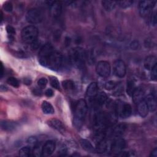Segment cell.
Returning a JSON list of instances; mask_svg holds the SVG:
<instances>
[{"mask_svg": "<svg viewBox=\"0 0 157 157\" xmlns=\"http://www.w3.org/2000/svg\"><path fill=\"white\" fill-rule=\"evenodd\" d=\"M87 112V104L84 99H80L76 104L74 112L73 123L75 128H80L84 121Z\"/></svg>", "mask_w": 157, "mask_h": 157, "instance_id": "1", "label": "cell"}, {"mask_svg": "<svg viewBox=\"0 0 157 157\" xmlns=\"http://www.w3.org/2000/svg\"><path fill=\"white\" fill-rule=\"evenodd\" d=\"M87 53L86 51L79 47L72 48L69 53V59L70 63L78 67H82L86 59Z\"/></svg>", "mask_w": 157, "mask_h": 157, "instance_id": "2", "label": "cell"}, {"mask_svg": "<svg viewBox=\"0 0 157 157\" xmlns=\"http://www.w3.org/2000/svg\"><path fill=\"white\" fill-rule=\"evenodd\" d=\"M64 64V59L61 53L54 50L48 57L45 64L47 67L53 71H59Z\"/></svg>", "mask_w": 157, "mask_h": 157, "instance_id": "3", "label": "cell"}, {"mask_svg": "<svg viewBox=\"0 0 157 157\" xmlns=\"http://www.w3.org/2000/svg\"><path fill=\"white\" fill-rule=\"evenodd\" d=\"M38 33V29L36 26L33 25H29L23 28L21 36L25 42L32 44L37 40Z\"/></svg>", "mask_w": 157, "mask_h": 157, "instance_id": "4", "label": "cell"}, {"mask_svg": "<svg viewBox=\"0 0 157 157\" xmlns=\"http://www.w3.org/2000/svg\"><path fill=\"white\" fill-rule=\"evenodd\" d=\"M115 112L117 116L121 118H128L132 113V107L128 103L118 101L115 105Z\"/></svg>", "mask_w": 157, "mask_h": 157, "instance_id": "5", "label": "cell"}, {"mask_svg": "<svg viewBox=\"0 0 157 157\" xmlns=\"http://www.w3.org/2000/svg\"><path fill=\"white\" fill-rule=\"evenodd\" d=\"M26 20L29 23L37 24L43 20V14L39 9L33 8L27 12Z\"/></svg>", "mask_w": 157, "mask_h": 157, "instance_id": "6", "label": "cell"}, {"mask_svg": "<svg viewBox=\"0 0 157 157\" xmlns=\"http://www.w3.org/2000/svg\"><path fill=\"white\" fill-rule=\"evenodd\" d=\"M54 50L55 49L53 47L50 43H47L41 47L39 52L38 59H39V63L42 66H45V64L48 57Z\"/></svg>", "mask_w": 157, "mask_h": 157, "instance_id": "7", "label": "cell"}, {"mask_svg": "<svg viewBox=\"0 0 157 157\" xmlns=\"http://www.w3.org/2000/svg\"><path fill=\"white\" fill-rule=\"evenodd\" d=\"M96 71L99 75L104 78H107L110 75V65L107 61H100L96 66Z\"/></svg>", "mask_w": 157, "mask_h": 157, "instance_id": "8", "label": "cell"}, {"mask_svg": "<svg viewBox=\"0 0 157 157\" xmlns=\"http://www.w3.org/2000/svg\"><path fill=\"white\" fill-rule=\"evenodd\" d=\"M156 1H142L139 4V14L142 17H145L150 13L151 9L153 8Z\"/></svg>", "mask_w": 157, "mask_h": 157, "instance_id": "9", "label": "cell"}, {"mask_svg": "<svg viewBox=\"0 0 157 157\" xmlns=\"http://www.w3.org/2000/svg\"><path fill=\"white\" fill-rule=\"evenodd\" d=\"M113 71L115 75L118 77L122 78L126 75V65L121 59H117L114 61L113 64Z\"/></svg>", "mask_w": 157, "mask_h": 157, "instance_id": "10", "label": "cell"}, {"mask_svg": "<svg viewBox=\"0 0 157 157\" xmlns=\"http://www.w3.org/2000/svg\"><path fill=\"white\" fill-rule=\"evenodd\" d=\"M125 145L126 142L123 139L120 137L115 138L110 146L111 151L113 153L118 154L123 150V148L125 147Z\"/></svg>", "mask_w": 157, "mask_h": 157, "instance_id": "11", "label": "cell"}, {"mask_svg": "<svg viewBox=\"0 0 157 157\" xmlns=\"http://www.w3.org/2000/svg\"><path fill=\"white\" fill-rule=\"evenodd\" d=\"M62 12V4L59 1H51L50 4V13L52 17L58 18Z\"/></svg>", "mask_w": 157, "mask_h": 157, "instance_id": "12", "label": "cell"}, {"mask_svg": "<svg viewBox=\"0 0 157 157\" xmlns=\"http://www.w3.org/2000/svg\"><path fill=\"white\" fill-rule=\"evenodd\" d=\"M56 147V144L53 140L47 141L42 147V156H50L54 151Z\"/></svg>", "mask_w": 157, "mask_h": 157, "instance_id": "13", "label": "cell"}, {"mask_svg": "<svg viewBox=\"0 0 157 157\" xmlns=\"http://www.w3.org/2000/svg\"><path fill=\"white\" fill-rule=\"evenodd\" d=\"M98 86L96 82H91L86 88V96L90 99L93 100L98 94Z\"/></svg>", "mask_w": 157, "mask_h": 157, "instance_id": "14", "label": "cell"}, {"mask_svg": "<svg viewBox=\"0 0 157 157\" xmlns=\"http://www.w3.org/2000/svg\"><path fill=\"white\" fill-rule=\"evenodd\" d=\"M48 124L52 127V128L55 129V130L58 131L61 133H63L66 131V128L64 124L60 120L55 118L51 119L48 121Z\"/></svg>", "mask_w": 157, "mask_h": 157, "instance_id": "15", "label": "cell"}, {"mask_svg": "<svg viewBox=\"0 0 157 157\" xmlns=\"http://www.w3.org/2000/svg\"><path fill=\"white\" fill-rule=\"evenodd\" d=\"M107 96L106 94L104 92L101 91L100 93H98L96 97L91 101L95 107H98L102 105L107 101Z\"/></svg>", "mask_w": 157, "mask_h": 157, "instance_id": "16", "label": "cell"}, {"mask_svg": "<svg viewBox=\"0 0 157 157\" xmlns=\"http://www.w3.org/2000/svg\"><path fill=\"white\" fill-rule=\"evenodd\" d=\"M145 101L147 103L148 110L150 111L153 112L156 109V100L155 96L153 94H148L145 98H144Z\"/></svg>", "mask_w": 157, "mask_h": 157, "instance_id": "17", "label": "cell"}, {"mask_svg": "<svg viewBox=\"0 0 157 157\" xmlns=\"http://www.w3.org/2000/svg\"><path fill=\"white\" fill-rule=\"evenodd\" d=\"M131 96L132 98L133 102L137 104L139 102L144 99V92L141 88H136Z\"/></svg>", "mask_w": 157, "mask_h": 157, "instance_id": "18", "label": "cell"}, {"mask_svg": "<svg viewBox=\"0 0 157 157\" xmlns=\"http://www.w3.org/2000/svg\"><path fill=\"white\" fill-rule=\"evenodd\" d=\"M137 110L139 114L142 117H145L148 113V108L144 99L137 104Z\"/></svg>", "mask_w": 157, "mask_h": 157, "instance_id": "19", "label": "cell"}, {"mask_svg": "<svg viewBox=\"0 0 157 157\" xmlns=\"http://www.w3.org/2000/svg\"><path fill=\"white\" fill-rule=\"evenodd\" d=\"M126 125L124 124H119L114 127V128L112 131V135L114 138L120 137L121 135L124 133L126 129Z\"/></svg>", "mask_w": 157, "mask_h": 157, "instance_id": "20", "label": "cell"}, {"mask_svg": "<svg viewBox=\"0 0 157 157\" xmlns=\"http://www.w3.org/2000/svg\"><path fill=\"white\" fill-rule=\"evenodd\" d=\"M156 66V58L155 56H148L144 61V67L146 69L151 71Z\"/></svg>", "mask_w": 157, "mask_h": 157, "instance_id": "21", "label": "cell"}, {"mask_svg": "<svg viewBox=\"0 0 157 157\" xmlns=\"http://www.w3.org/2000/svg\"><path fill=\"white\" fill-rule=\"evenodd\" d=\"M1 128L6 131H11L15 129L17 123L11 121H2L1 123Z\"/></svg>", "mask_w": 157, "mask_h": 157, "instance_id": "22", "label": "cell"}, {"mask_svg": "<svg viewBox=\"0 0 157 157\" xmlns=\"http://www.w3.org/2000/svg\"><path fill=\"white\" fill-rule=\"evenodd\" d=\"M41 108L43 112L45 114H53L55 112V110L52 105L46 101L42 102Z\"/></svg>", "mask_w": 157, "mask_h": 157, "instance_id": "23", "label": "cell"}, {"mask_svg": "<svg viewBox=\"0 0 157 157\" xmlns=\"http://www.w3.org/2000/svg\"><path fill=\"white\" fill-rule=\"evenodd\" d=\"M108 148V145L107 142L104 139L100 142L97 144V146L95 148V151L99 153H105Z\"/></svg>", "mask_w": 157, "mask_h": 157, "instance_id": "24", "label": "cell"}, {"mask_svg": "<svg viewBox=\"0 0 157 157\" xmlns=\"http://www.w3.org/2000/svg\"><path fill=\"white\" fill-rule=\"evenodd\" d=\"M80 145H81L82 147L87 151L93 152L95 151V149L94 148V147H93V145L91 144V142L86 139H82L80 140Z\"/></svg>", "mask_w": 157, "mask_h": 157, "instance_id": "25", "label": "cell"}, {"mask_svg": "<svg viewBox=\"0 0 157 157\" xmlns=\"http://www.w3.org/2000/svg\"><path fill=\"white\" fill-rule=\"evenodd\" d=\"M102 7L107 11H111L117 5V1H102L101 2Z\"/></svg>", "mask_w": 157, "mask_h": 157, "instance_id": "26", "label": "cell"}, {"mask_svg": "<svg viewBox=\"0 0 157 157\" xmlns=\"http://www.w3.org/2000/svg\"><path fill=\"white\" fill-rule=\"evenodd\" d=\"M63 87L67 91H72L75 89V85L74 82L71 80H65L62 82Z\"/></svg>", "mask_w": 157, "mask_h": 157, "instance_id": "27", "label": "cell"}, {"mask_svg": "<svg viewBox=\"0 0 157 157\" xmlns=\"http://www.w3.org/2000/svg\"><path fill=\"white\" fill-rule=\"evenodd\" d=\"M135 83L133 80H130L128 82L126 86V93L129 96H131L136 88Z\"/></svg>", "mask_w": 157, "mask_h": 157, "instance_id": "28", "label": "cell"}, {"mask_svg": "<svg viewBox=\"0 0 157 157\" xmlns=\"http://www.w3.org/2000/svg\"><path fill=\"white\" fill-rule=\"evenodd\" d=\"M30 154H31V148L29 147H22L19 150V155L21 157L29 156Z\"/></svg>", "mask_w": 157, "mask_h": 157, "instance_id": "29", "label": "cell"}, {"mask_svg": "<svg viewBox=\"0 0 157 157\" xmlns=\"http://www.w3.org/2000/svg\"><path fill=\"white\" fill-rule=\"evenodd\" d=\"M133 1L131 0H124V1H117V4L121 8L125 9L130 7L133 4Z\"/></svg>", "mask_w": 157, "mask_h": 157, "instance_id": "30", "label": "cell"}, {"mask_svg": "<svg viewBox=\"0 0 157 157\" xmlns=\"http://www.w3.org/2000/svg\"><path fill=\"white\" fill-rule=\"evenodd\" d=\"M7 83L12 86L13 87H15V88H18L19 86H20V82L15 77H9L7 80Z\"/></svg>", "mask_w": 157, "mask_h": 157, "instance_id": "31", "label": "cell"}, {"mask_svg": "<svg viewBox=\"0 0 157 157\" xmlns=\"http://www.w3.org/2000/svg\"><path fill=\"white\" fill-rule=\"evenodd\" d=\"M33 152L34 156L36 157H39L42 156V147H41L40 145H39L37 144L34 146Z\"/></svg>", "mask_w": 157, "mask_h": 157, "instance_id": "32", "label": "cell"}, {"mask_svg": "<svg viewBox=\"0 0 157 157\" xmlns=\"http://www.w3.org/2000/svg\"><path fill=\"white\" fill-rule=\"evenodd\" d=\"M50 85L51 86L56 89V90H59L60 88V86H59V81L57 79L56 77H50Z\"/></svg>", "mask_w": 157, "mask_h": 157, "instance_id": "33", "label": "cell"}, {"mask_svg": "<svg viewBox=\"0 0 157 157\" xmlns=\"http://www.w3.org/2000/svg\"><path fill=\"white\" fill-rule=\"evenodd\" d=\"M117 85H117V82H115V81H113V80H110V81L107 82L105 83L104 88L107 90H114Z\"/></svg>", "mask_w": 157, "mask_h": 157, "instance_id": "34", "label": "cell"}, {"mask_svg": "<svg viewBox=\"0 0 157 157\" xmlns=\"http://www.w3.org/2000/svg\"><path fill=\"white\" fill-rule=\"evenodd\" d=\"M3 9L6 12H10L13 10V5L12 3L10 1L6 2L3 5Z\"/></svg>", "mask_w": 157, "mask_h": 157, "instance_id": "35", "label": "cell"}, {"mask_svg": "<svg viewBox=\"0 0 157 157\" xmlns=\"http://www.w3.org/2000/svg\"><path fill=\"white\" fill-rule=\"evenodd\" d=\"M47 83H48V80L45 77H42V78H40L37 81V85L38 86L41 88H44L46 86V85H47Z\"/></svg>", "mask_w": 157, "mask_h": 157, "instance_id": "36", "label": "cell"}, {"mask_svg": "<svg viewBox=\"0 0 157 157\" xmlns=\"http://www.w3.org/2000/svg\"><path fill=\"white\" fill-rule=\"evenodd\" d=\"M26 142L29 145L35 146L37 144V139L36 137L31 136V137H28V139L26 140Z\"/></svg>", "mask_w": 157, "mask_h": 157, "instance_id": "37", "label": "cell"}, {"mask_svg": "<svg viewBox=\"0 0 157 157\" xmlns=\"http://www.w3.org/2000/svg\"><path fill=\"white\" fill-rule=\"evenodd\" d=\"M151 78L153 80H156L157 77V66H155L151 70Z\"/></svg>", "mask_w": 157, "mask_h": 157, "instance_id": "38", "label": "cell"}, {"mask_svg": "<svg viewBox=\"0 0 157 157\" xmlns=\"http://www.w3.org/2000/svg\"><path fill=\"white\" fill-rule=\"evenodd\" d=\"M150 22L153 25H155L156 23V12L154 10L150 16Z\"/></svg>", "mask_w": 157, "mask_h": 157, "instance_id": "39", "label": "cell"}, {"mask_svg": "<svg viewBox=\"0 0 157 157\" xmlns=\"http://www.w3.org/2000/svg\"><path fill=\"white\" fill-rule=\"evenodd\" d=\"M6 31L7 32V33L10 35V36H13L14 34H15V28L10 25H8L6 26Z\"/></svg>", "mask_w": 157, "mask_h": 157, "instance_id": "40", "label": "cell"}, {"mask_svg": "<svg viewBox=\"0 0 157 157\" xmlns=\"http://www.w3.org/2000/svg\"><path fill=\"white\" fill-rule=\"evenodd\" d=\"M139 41L137 40H132L130 44V48L133 50L137 49L139 48Z\"/></svg>", "mask_w": 157, "mask_h": 157, "instance_id": "41", "label": "cell"}, {"mask_svg": "<svg viewBox=\"0 0 157 157\" xmlns=\"http://www.w3.org/2000/svg\"><path fill=\"white\" fill-rule=\"evenodd\" d=\"M123 91V88H122V86H118V89L116 90V91H115V92L113 93V94L115 96H119L121 94H122Z\"/></svg>", "mask_w": 157, "mask_h": 157, "instance_id": "42", "label": "cell"}, {"mask_svg": "<svg viewBox=\"0 0 157 157\" xmlns=\"http://www.w3.org/2000/svg\"><path fill=\"white\" fill-rule=\"evenodd\" d=\"M45 94L46 96H47L48 98H50V97H52L53 96L54 93H53V91L52 89H47L45 92Z\"/></svg>", "mask_w": 157, "mask_h": 157, "instance_id": "43", "label": "cell"}, {"mask_svg": "<svg viewBox=\"0 0 157 157\" xmlns=\"http://www.w3.org/2000/svg\"><path fill=\"white\" fill-rule=\"evenodd\" d=\"M60 36H61V33L59 32V31H56L54 33L53 38H54V39H55V40H59Z\"/></svg>", "mask_w": 157, "mask_h": 157, "instance_id": "44", "label": "cell"}, {"mask_svg": "<svg viewBox=\"0 0 157 157\" xmlns=\"http://www.w3.org/2000/svg\"><path fill=\"white\" fill-rule=\"evenodd\" d=\"M71 42V38L69 37H68V36H66L65 37V39H64V45L66 47H68L70 45Z\"/></svg>", "mask_w": 157, "mask_h": 157, "instance_id": "45", "label": "cell"}, {"mask_svg": "<svg viewBox=\"0 0 157 157\" xmlns=\"http://www.w3.org/2000/svg\"><path fill=\"white\" fill-rule=\"evenodd\" d=\"M42 91L40 89H34L33 90V93L37 96H40L42 94Z\"/></svg>", "mask_w": 157, "mask_h": 157, "instance_id": "46", "label": "cell"}, {"mask_svg": "<svg viewBox=\"0 0 157 157\" xmlns=\"http://www.w3.org/2000/svg\"><path fill=\"white\" fill-rule=\"evenodd\" d=\"M150 156H152V157H156L157 156V148H155L152 151V152L150 155Z\"/></svg>", "mask_w": 157, "mask_h": 157, "instance_id": "47", "label": "cell"}, {"mask_svg": "<svg viewBox=\"0 0 157 157\" xmlns=\"http://www.w3.org/2000/svg\"><path fill=\"white\" fill-rule=\"evenodd\" d=\"M24 82H25V84H26V85H30V84H31V81L30 80H29V79L25 78V80H24Z\"/></svg>", "mask_w": 157, "mask_h": 157, "instance_id": "48", "label": "cell"}, {"mask_svg": "<svg viewBox=\"0 0 157 157\" xmlns=\"http://www.w3.org/2000/svg\"><path fill=\"white\" fill-rule=\"evenodd\" d=\"M1 77H2L3 74H4V67H3V65L1 63Z\"/></svg>", "mask_w": 157, "mask_h": 157, "instance_id": "49", "label": "cell"}]
</instances>
